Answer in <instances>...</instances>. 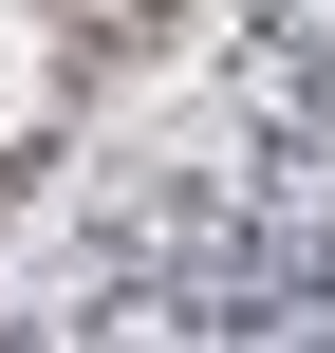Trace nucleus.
Returning <instances> with one entry per match:
<instances>
[{"instance_id": "nucleus-1", "label": "nucleus", "mask_w": 335, "mask_h": 353, "mask_svg": "<svg viewBox=\"0 0 335 353\" xmlns=\"http://www.w3.org/2000/svg\"><path fill=\"white\" fill-rule=\"evenodd\" d=\"M37 112V19H0V130Z\"/></svg>"}]
</instances>
